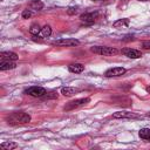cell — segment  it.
Instances as JSON below:
<instances>
[{
    "label": "cell",
    "mask_w": 150,
    "mask_h": 150,
    "mask_svg": "<svg viewBox=\"0 0 150 150\" xmlns=\"http://www.w3.org/2000/svg\"><path fill=\"white\" fill-rule=\"evenodd\" d=\"M148 116H149V117H150V112H149V114H148Z\"/></svg>",
    "instance_id": "4316f807"
},
{
    "label": "cell",
    "mask_w": 150,
    "mask_h": 150,
    "mask_svg": "<svg viewBox=\"0 0 150 150\" xmlns=\"http://www.w3.org/2000/svg\"><path fill=\"white\" fill-rule=\"evenodd\" d=\"M90 50L95 54L103 55V56H110V55H116L118 50L114 47H107V46H94L90 48Z\"/></svg>",
    "instance_id": "7a4b0ae2"
},
{
    "label": "cell",
    "mask_w": 150,
    "mask_h": 150,
    "mask_svg": "<svg viewBox=\"0 0 150 150\" xmlns=\"http://www.w3.org/2000/svg\"><path fill=\"white\" fill-rule=\"evenodd\" d=\"M122 54L130 57V59H139L142 56V53L137 49H134V48H123Z\"/></svg>",
    "instance_id": "ba28073f"
},
{
    "label": "cell",
    "mask_w": 150,
    "mask_h": 150,
    "mask_svg": "<svg viewBox=\"0 0 150 150\" xmlns=\"http://www.w3.org/2000/svg\"><path fill=\"white\" fill-rule=\"evenodd\" d=\"M25 94L29 95V96H33V97H43L47 91L45 88L42 87H38V86H33V87H29L25 90Z\"/></svg>",
    "instance_id": "3957f363"
},
{
    "label": "cell",
    "mask_w": 150,
    "mask_h": 150,
    "mask_svg": "<svg viewBox=\"0 0 150 150\" xmlns=\"http://www.w3.org/2000/svg\"><path fill=\"white\" fill-rule=\"evenodd\" d=\"M9 124H25L30 121V116L23 111H18L13 112L8 118H7Z\"/></svg>",
    "instance_id": "6da1fadb"
},
{
    "label": "cell",
    "mask_w": 150,
    "mask_h": 150,
    "mask_svg": "<svg viewBox=\"0 0 150 150\" xmlns=\"http://www.w3.org/2000/svg\"><path fill=\"white\" fill-rule=\"evenodd\" d=\"M93 1H102V0H93Z\"/></svg>",
    "instance_id": "484cf974"
},
{
    "label": "cell",
    "mask_w": 150,
    "mask_h": 150,
    "mask_svg": "<svg viewBox=\"0 0 150 150\" xmlns=\"http://www.w3.org/2000/svg\"><path fill=\"white\" fill-rule=\"evenodd\" d=\"M145 90H146V93H149V94H150V86H149V87H146V88H145Z\"/></svg>",
    "instance_id": "cb8c5ba5"
},
{
    "label": "cell",
    "mask_w": 150,
    "mask_h": 150,
    "mask_svg": "<svg viewBox=\"0 0 150 150\" xmlns=\"http://www.w3.org/2000/svg\"><path fill=\"white\" fill-rule=\"evenodd\" d=\"M138 1H150V0H138Z\"/></svg>",
    "instance_id": "d4e9b609"
},
{
    "label": "cell",
    "mask_w": 150,
    "mask_h": 150,
    "mask_svg": "<svg viewBox=\"0 0 150 150\" xmlns=\"http://www.w3.org/2000/svg\"><path fill=\"white\" fill-rule=\"evenodd\" d=\"M68 70L71 71V73L79 74V73H82V71L84 70V66L81 64V63H70V64L68 66Z\"/></svg>",
    "instance_id": "4fadbf2b"
},
{
    "label": "cell",
    "mask_w": 150,
    "mask_h": 150,
    "mask_svg": "<svg viewBox=\"0 0 150 150\" xmlns=\"http://www.w3.org/2000/svg\"><path fill=\"white\" fill-rule=\"evenodd\" d=\"M1 148L7 149V150H12V149L18 148V144L15 142H4V143H1Z\"/></svg>",
    "instance_id": "d6986e66"
},
{
    "label": "cell",
    "mask_w": 150,
    "mask_h": 150,
    "mask_svg": "<svg viewBox=\"0 0 150 150\" xmlns=\"http://www.w3.org/2000/svg\"><path fill=\"white\" fill-rule=\"evenodd\" d=\"M52 45L59 46V47H74V46H79L80 41L76 39H60V40L53 41Z\"/></svg>",
    "instance_id": "277c9868"
},
{
    "label": "cell",
    "mask_w": 150,
    "mask_h": 150,
    "mask_svg": "<svg viewBox=\"0 0 150 150\" xmlns=\"http://www.w3.org/2000/svg\"><path fill=\"white\" fill-rule=\"evenodd\" d=\"M138 135L142 139H144L146 142H150V129L149 128H142L138 131Z\"/></svg>",
    "instance_id": "9a60e30c"
},
{
    "label": "cell",
    "mask_w": 150,
    "mask_h": 150,
    "mask_svg": "<svg viewBox=\"0 0 150 150\" xmlns=\"http://www.w3.org/2000/svg\"><path fill=\"white\" fill-rule=\"evenodd\" d=\"M89 102H90V98H88V97L77 98V100H74V101L67 103L63 109H64V110H73V109H75V108L81 107V105H84V104H87V103H89Z\"/></svg>",
    "instance_id": "5b68a950"
},
{
    "label": "cell",
    "mask_w": 150,
    "mask_h": 150,
    "mask_svg": "<svg viewBox=\"0 0 150 150\" xmlns=\"http://www.w3.org/2000/svg\"><path fill=\"white\" fill-rule=\"evenodd\" d=\"M114 118H137L138 115L130 112V111H116L112 114Z\"/></svg>",
    "instance_id": "9c48e42d"
},
{
    "label": "cell",
    "mask_w": 150,
    "mask_h": 150,
    "mask_svg": "<svg viewBox=\"0 0 150 150\" xmlns=\"http://www.w3.org/2000/svg\"><path fill=\"white\" fill-rule=\"evenodd\" d=\"M80 90L77 89V88H74V87H63L62 89H61V94L63 95V96H67V97H69V96H73L74 94H76V93H79Z\"/></svg>",
    "instance_id": "7c38bea8"
},
{
    "label": "cell",
    "mask_w": 150,
    "mask_h": 150,
    "mask_svg": "<svg viewBox=\"0 0 150 150\" xmlns=\"http://www.w3.org/2000/svg\"><path fill=\"white\" fill-rule=\"evenodd\" d=\"M67 13H68L69 15L76 14V13H77V7H69V8L67 9Z\"/></svg>",
    "instance_id": "44dd1931"
},
{
    "label": "cell",
    "mask_w": 150,
    "mask_h": 150,
    "mask_svg": "<svg viewBox=\"0 0 150 150\" xmlns=\"http://www.w3.org/2000/svg\"><path fill=\"white\" fill-rule=\"evenodd\" d=\"M0 57H1V60H11V61H15L19 59L18 54L14 52H1Z\"/></svg>",
    "instance_id": "30bf717a"
},
{
    "label": "cell",
    "mask_w": 150,
    "mask_h": 150,
    "mask_svg": "<svg viewBox=\"0 0 150 150\" xmlns=\"http://www.w3.org/2000/svg\"><path fill=\"white\" fill-rule=\"evenodd\" d=\"M21 16H22V19H28V18H30V16H32V11H30V9H23L22 13H21Z\"/></svg>",
    "instance_id": "ffe728a7"
},
{
    "label": "cell",
    "mask_w": 150,
    "mask_h": 150,
    "mask_svg": "<svg viewBox=\"0 0 150 150\" xmlns=\"http://www.w3.org/2000/svg\"><path fill=\"white\" fill-rule=\"evenodd\" d=\"M50 34H52V28H50V26L46 25L45 27H42V28H41L40 35H41L42 38H47V36H49Z\"/></svg>",
    "instance_id": "ac0fdd59"
},
{
    "label": "cell",
    "mask_w": 150,
    "mask_h": 150,
    "mask_svg": "<svg viewBox=\"0 0 150 150\" xmlns=\"http://www.w3.org/2000/svg\"><path fill=\"white\" fill-rule=\"evenodd\" d=\"M16 67L15 62L11 60H1L0 62V70H8V69H14Z\"/></svg>",
    "instance_id": "8fae6325"
},
{
    "label": "cell",
    "mask_w": 150,
    "mask_h": 150,
    "mask_svg": "<svg viewBox=\"0 0 150 150\" xmlns=\"http://www.w3.org/2000/svg\"><path fill=\"white\" fill-rule=\"evenodd\" d=\"M43 97H45V98H57V94H56V93H50L49 95L46 94Z\"/></svg>",
    "instance_id": "603a6c76"
},
{
    "label": "cell",
    "mask_w": 150,
    "mask_h": 150,
    "mask_svg": "<svg viewBox=\"0 0 150 150\" xmlns=\"http://www.w3.org/2000/svg\"><path fill=\"white\" fill-rule=\"evenodd\" d=\"M142 47L144 49H150V40H145L142 42Z\"/></svg>",
    "instance_id": "7402d4cb"
},
{
    "label": "cell",
    "mask_w": 150,
    "mask_h": 150,
    "mask_svg": "<svg viewBox=\"0 0 150 150\" xmlns=\"http://www.w3.org/2000/svg\"><path fill=\"white\" fill-rule=\"evenodd\" d=\"M129 25V19H120V20H117V21H115L114 23H112V26L115 27V28H120V27H123V26H128Z\"/></svg>",
    "instance_id": "2e32d148"
},
{
    "label": "cell",
    "mask_w": 150,
    "mask_h": 150,
    "mask_svg": "<svg viewBox=\"0 0 150 150\" xmlns=\"http://www.w3.org/2000/svg\"><path fill=\"white\" fill-rule=\"evenodd\" d=\"M41 32V27L38 25V23H33L30 27H29V33L32 35H39Z\"/></svg>",
    "instance_id": "e0dca14e"
},
{
    "label": "cell",
    "mask_w": 150,
    "mask_h": 150,
    "mask_svg": "<svg viewBox=\"0 0 150 150\" xmlns=\"http://www.w3.org/2000/svg\"><path fill=\"white\" fill-rule=\"evenodd\" d=\"M97 15H98L97 12H94V13L93 12L91 13H84V14H81L80 15V20L82 22L87 23V25H91V23L95 22V19L97 18Z\"/></svg>",
    "instance_id": "8992f818"
},
{
    "label": "cell",
    "mask_w": 150,
    "mask_h": 150,
    "mask_svg": "<svg viewBox=\"0 0 150 150\" xmlns=\"http://www.w3.org/2000/svg\"><path fill=\"white\" fill-rule=\"evenodd\" d=\"M124 73H125V69H124L123 67H114V68L108 69V70L104 73V75H105L107 77H116V76L123 75Z\"/></svg>",
    "instance_id": "52a82bcc"
},
{
    "label": "cell",
    "mask_w": 150,
    "mask_h": 150,
    "mask_svg": "<svg viewBox=\"0 0 150 150\" xmlns=\"http://www.w3.org/2000/svg\"><path fill=\"white\" fill-rule=\"evenodd\" d=\"M28 7L30 9H34V11H40L43 7V2L41 0H32V1H29Z\"/></svg>",
    "instance_id": "5bb4252c"
}]
</instances>
